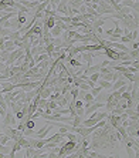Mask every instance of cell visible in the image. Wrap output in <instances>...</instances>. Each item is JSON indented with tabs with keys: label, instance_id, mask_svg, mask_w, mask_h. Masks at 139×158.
Here are the masks:
<instances>
[{
	"label": "cell",
	"instance_id": "cell-1",
	"mask_svg": "<svg viewBox=\"0 0 139 158\" xmlns=\"http://www.w3.org/2000/svg\"><path fill=\"white\" fill-rule=\"evenodd\" d=\"M16 121H17V120L14 117L13 111L7 108V111H6V114H4V118H3V125H10V127H13V125H16Z\"/></svg>",
	"mask_w": 139,
	"mask_h": 158
},
{
	"label": "cell",
	"instance_id": "cell-2",
	"mask_svg": "<svg viewBox=\"0 0 139 158\" xmlns=\"http://www.w3.org/2000/svg\"><path fill=\"white\" fill-rule=\"evenodd\" d=\"M138 121H132L128 127H125L126 130V134L129 137H134V138H138Z\"/></svg>",
	"mask_w": 139,
	"mask_h": 158
},
{
	"label": "cell",
	"instance_id": "cell-3",
	"mask_svg": "<svg viewBox=\"0 0 139 158\" xmlns=\"http://www.w3.org/2000/svg\"><path fill=\"white\" fill-rule=\"evenodd\" d=\"M81 58L85 61V66H92L94 64V56H92V51H82L81 53Z\"/></svg>",
	"mask_w": 139,
	"mask_h": 158
},
{
	"label": "cell",
	"instance_id": "cell-4",
	"mask_svg": "<svg viewBox=\"0 0 139 158\" xmlns=\"http://www.w3.org/2000/svg\"><path fill=\"white\" fill-rule=\"evenodd\" d=\"M1 84V94H4V93H10V91H13L14 88H17V85L16 84H11L10 81H3V83H0Z\"/></svg>",
	"mask_w": 139,
	"mask_h": 158
},
{
	"label": "cell",
	"instance_id": "cell-5",
	"mask_svg": "<svg viewBox=\"0 0 139 158\" xmlns=\"http://www.w3.org/2000/svg\"><path fill=\"white\" fill-rule=\"evenodd\" d=\"M53 91H54V87H51V85H45V87L40 91V94H38V95H40L41 98H48V97L51 95V93H53Z\"/></svg>",
	"mask_w": 139,
	"mask_h": 158
},
{
	"label": "cell",
	"instance_id": "cell-6",
	"mask_svg": "<svg viewBox=\"0 0 139 158\" xmlns=\"http://www.w3.org/2000/svg\"><path fill=\"white\" fill-rule=\"evenodd\" d=\"M125 84H128V81L124 79L122 76H121V79L116 80V81H114V84H112V87H111V90L112 91H115V90H118V88H121L122 85H125Z\"/></svg>",
	"mask_w": 139,
	"mask_h": 158
},
{
	"label": "cell",
	"instance_id": "cell-7",
	"mask_svg": "<svg viewBox=\"0 0 139 158\" xmlns=\"http://www.w3.org/2000/svg\"><path fill=\"white\" fill-rule=\"evenodd\" d=\"M109 95H111V93H109V91H104V90H102V91H101V93H100V94L95 97V101H101V103H105V101L109 98Z\"/></svg>",
	"mask_w": 139,
	"mask_h": 158
},
{
	"label": "cell",
	"instance_id": "cell-8",
	"mask_svg": "<svg viewBox=\"0 0 139 158\" xmlns=\"http://www.w3.org/2000/svg\"><path fill=\"white\" fill-rule=\"evenodd\" d=\"M17 22H19V30L27 23V19H26V14L24 13H21V11H19L17 13Z\"/></svg>",
	"mask_w": 139,
	"mask_h": 158
},
{
	"label": "cell",
	"instance_id": "cell-9",
	"mask_svg": "<svg viewBox=\"0 0 139 158\" xmlns=\"http://www.w3.org/2000/svg\"><path fill=\"white\" fill-rule=\"evenodd\" d=\"M63 32H64V30H63L60 26H57V24H55L53 29H50V34H51L53 37H60V36L63 34Z\"/></svg>",
	"mask_w": 139,
	"mask_h": 158
},
{
	"label": "cell",
	"instance_id": "cell-10",
	"mask_svg": "<svg viewBox=\"0 0 139 158\" xmlns=\"http://www.w3.org/2000/svg\"><path fill=\"white\" fill-rule=\"evenodd\" d=\"M122 77H124L125 80H128L129 83L138 81V74H134V73H128V71H125V73H122Z\"/></svg>",
	"mask_w": 139,
	"mask_h": 158
},
{
	"label": "cell",
	"instance_id": "cell-11",
	"mask_svg": "<svg viewBox=\"0 0 139 158\" xmlns=\"http://www.w3.org/2000/svg\"><path fill=\"white\" fill-rule=\"evenodd\" d=\"M97 84H98L102 90H111V87H112V83H111V81H106V80H102V79L98 80Z\"/></svg>",
	"mask_w": 139,
	"mask_h": 158
},
{
	"label": "cell",
	"instance_id": "cell-12",
	"mask_svg": "<svg viewBox=\"0 0 139 158\" xmlns=\"http://www.w3.org/2000/svg\"><path fill=\"white\" fill-rule=\"evenodd\" d=\"M16 48H17V47L14 46V41H13V40H6V41H4V50H7L9 53L13 51V50H16Z\"/></svg>",
	"mask_w": 139,
	"mask_h": 158
},
{
	"label": "cell",
	"instance_id": "cell-13",
	"mask_svg": "<svg viewBox=\"0 0 139 158\" xmlns=\"http://www.w3.org/2000/svg\"><path fill=\"white\" fill-rule=\"evenodd\" d=\"M55 103H57V106H58V107H67L70 101L67 100V97H65V95H61L58 100H55Z\"/></svg>",
	"mask_w": 139,
	"mask_h": 158
},
{
	"label": "cell",
	"instance_id": "cell-14",
	"mask_svg": "<svg viewBox=\"0 0 139 158\" xmlns=\"http://www.w3.org/2000/svg\"><path fill=\"white\" fill-rule=\"evenodd\" d=\"M101 79V76H100V71H95V73H92V74H90L88 76V80L90 81H92V83H95L97 84V81Z\"/></svg>",
	"mask_w": 139,
	"mask_h": 158
},
{
	"label": "cell",
	"instance_id": "cell-15",
	"mask_svg": "<svg viewBox=\"0 0 139 158\" xmlns=\"http://www.w3.org/2000/svg\"><path fill=\"white\" fill-rule=\"evenodd\" d=\"M44 48H45V53L51 57V54H53V51H54V48H55V46L53 44V41L51 43H48L47 46H44Z\"/></svg>",
	"mask_w": 139,
	"mask_h": 158
},
{
	"label": "cell",
	"instance_id": "cell-16",
	"mask_svg": "<svg viewBox=\"0 0 139 158\" xmlns=\"http://www.w3.org/2000/svg\"><path fill=\"white\" fill-rule=\"evenodd\" d=\"M101 91H102V88H101L100 85H95V87H92V88L90 90V93H91V94L94 95V98H95V97H97V95H98V94H100Z\"/></svg>",
	"mask_w": 139,
	"mask_h": 158
},
{
	"label": "cell",
	"instance_id": "cell-17",
	"mask_svg": "<svg viewBox=\"0 0 139 158\" xmlns=\"http://www.w3.org/2000/svg\"><path fill=\"white\" fill-rule=\"evenodd\" d=\"M35 131L34 128H24V131H23V135L24 137H31V135H34Z\"/></svg>",
	"mask_w": 139,
	"mask_h": 158
},
{
	"label": "cell",
	"instance_id": "cell-18",
	"mask_svg": "<svg viewBox=\"0 0 139 158\" xmlns=\"http://www.w3.org/2000/svg\"><path fill=\"white\" fill-rule=\"evenodd\" d=\"M9 54H10V53H9L7 50H1V51H0V60H1L3 63H6V60H7Z\"/></svg>",
	"mask_w": 139,
	"mask_h": 158
},
{
	"label": "cell",
	"instance_id": "cell-19",
	"mask_svg": "<svg viewBox=\"0 0 139 158\" xmlns=\"http://www.w3.org/2000/svg\"><path fill=\"white\" fill-rule=\"evenodd\" d=\"M128 54H129V57H131L132 60H138V57H139L138 50H129V51H128Z\"/></svg>",
	"mask_w": 139,
	"mask_h": 158
},
{
	"label": "cell",
	"instance_id": "cell-20",
	"mask_svg": "<svg viewBox=\"0 0 139 158\" xmlns=\"http://www.w3.org/2000/svg\"><path fill=\"white\" fill-rule=\"evenodd\" d=\"M47 107H48V108H51V110H55L58 106H57V103H55V101H53V100H47Z\"/></svg>",
	"mask_w": 139,
	"mask_h": 158
},
{
	"label": "cell",
	"instance_id": "cell-21",
	"mask_svg": "<svg viewBox=\"0 0 139 158\" xmlns=\"http://www.w3.org/2000/svg\"><path fill=\"white\" fill-rule=\"evenodd\" d=\"M38 107H40V108H45V107H47V98H41V97H40V100H38Z\"/></svg>",
	"mask_w": 139,
	"mask_h": 158
},
{
	"label": "cell",
	"instance_id": "cell-22",
	"mask_svg": "<svg viewBox=\"0 0 139 158\" xmlns=\"http://www.w3.org/2000/svg\"><path fill=\"white\" fill-rule=\"evenodd\" d=\"M24 124H26V128H34V127H35V122H34V120H33V118L27 120Z\"/></svg>",
	"mask_w": 139,
	"mask_h": 158
},
{
	"label": "cell",
	"instance_id": "cell-23",
	"mask_svg": "<svg viewBox=\"0 0 139 158\" xmlns=\"http://www.w3.org/2000/svg\"><path fill=\"white\" fill-rule=\"evenodd\" d=\"M125 148H126L128 157H135V153H134V148H132V147H125Z\"/></svg>",
	"mask_w": 139,
	"mask_h": 158
},
{
	"label": "cell",
	"instance_id": "cell-24",
	"mask_svg": "<svg viewBox=\"0 0 139 158\" xmlns=\"http://www.w3.org/2000/svg\"><path fill=\"white\" fill-rule=\"evenodd\" d=\"M78 13H80V14H84V13H87V6H85V4H81V6L78 7Z\"/></svg>",
	"mask_w": 139,
	"mask_h": 158
},
{
	"label": "cell",
	"instance_id": "cell-25",
	"mask_svg": "<svg viewBox=\"0 0 139 158\" xmlns=\"http://www.w3.org/2000/svg\"><path fill=\"white\" fill-rule=\"evenodd\" d=\"M129 44H131V50H138V47H139L138 41H131Z\"/></svg>",
	"mask_w": 139,
	"mask_h": 158
},
{
	"label": "cell",
	"instance_id": "cell-26",
	"mask_svg": "<svg viewBox=\"0 0 139 158\" xmlns=\"http://www.w3.org/2000/svg\"><path fill=\"white\" fill-rule=\"evenodd\" d=\"M109 63H111V60H104V61L100 63V64H101V67H106V66H109Z\"/></svg>",
	"mask_w": 139,
	"mask_h": 158
},
{
	"label": "cell",
	"instance_id": "cell-27",
	"mask_svg": "<svg viewBox=\"0 0 139 158\" xmlns=\"http://www.w3.org/2000/svg\"><path fill=\"white\" fill-rule=\"evenodd\" d=\"M112 32H114L112 29H108V30H105V32H104V34H106V36H111V34H112Z\"/></svg>",
	"mask_w": 139,
	"mask_h": 158
},
{
	"label": "cell",
	"instance_id": "cell-28",
	"mask_svg": "<svg viewBox=\"0 0 139 158\" xmlns=\"http://www.w3.org/2000/svg\"><path fill=\"white\" fill-rule=\"evenodd\" d=\"M6 111H7V110H4V108H1V107H0V117H4Z\"/></svg>",
	"mask_w": 139,
	"mask_h": 158
},
{
	"label": "cell",
	"instance_id": "cell-29",
	"mask_svg": "<svg viewBox=\"0 0 139 158\" xmlns=\"http://www.w3.org/2000/svg\"><path fill=\"white\" fill-rule=\"evenodd\" d=\"M131 1H134V3H135V1H138V0H131Z\"/></svg>",
	"mask_w": 139,
	"mask_h": 158
},
{
	"label": "cell",
	"instance_id": "cell-30",
	"mask_svg": "<svg viewBox=\"0 0 139 158\" xmlns=\"http://www.w3.org/2000/svg\"><path fill=\"white\" fill-rule=\"evenodd\" d=\"M0 93H1V84H0Z\"/></svg>",
	"mask_w": 139,
	"mask_h": 158
},
{
	"label": "cell",
	"instance_id": "cell-31",
	"mask_svg": "<svg viewBox=\"0 0 139 158\" xmlns=\"http://www.w3.org/2000/svg\"><path fill=\"white\" fill-rule=\"evenodd\" d=\"M0 37H1V36H0Z\"/></svg>",
	"mask_w": 139,
	"mask_h": 158
}]
</instances>
